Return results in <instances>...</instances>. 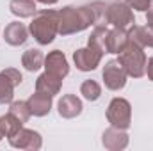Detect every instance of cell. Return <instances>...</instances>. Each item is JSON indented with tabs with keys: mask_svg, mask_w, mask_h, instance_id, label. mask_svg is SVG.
Listing matches in <instances>:
<instances>
[{
	"mask_svg": "<svg viewBox=\"0 0 153 151\" xmlns=\"http://www.w3.org/2000/svg\"><path fill=\"white\" fill-rule=\"evenodd\" d=\"M100 11L96 5L87 7H64L59 11V34L68 36L87 29L91 23L98 21Z\"/></svg>",
	"mask_w": 153,
	"mask_h": 151,
	"instance_id": "obj_1",
	"label": "cell"
},
{
	"mask_svg": "<svg viewBox=\"0 0 153 151\" xmlns=\"http://www.w3.org/2000/svg\"><path fill=\"white\" fill-rule=\"evenodd\" d=\"M30 32L39 44L52 43L55 34L59 32V13L48 9L38 13L30 23Z\"/></svg>",
	"mask_w": 153,
	"mask_h": 151,
	"instance_id": "obj_2",
	"label": "cell"
},
{
	"mask_svg": "<svg viewBox=\"0 0 153 151\" xmlns=\"http://www.w3.org/2000/svg\"><path fill=\"white\" fill-rule=\"evenodd\" d=\"M117 61L125 68L126 75L139 78L146 73V55L143 52V46L135 44L134 41H128V44L119 52Z\"/></svg>",
	"mask_w": 153,
	"mask_h": 151,
	"instance_id": "obj_3",
	"label": "cell"
},
{
	"mask_svg": "<svg viewBox=\"0 0 153 151\" xmlns=\"http://www.w3.org/2000/svg\"><path fill=\"white\" fill-rule=\"evenodd\" d=\"M130 115H132V110H130V103L126 100L114 98L111 101L109 110H107V119L114 128H119V130L128 128L130 126Z\"/></svg>",
	"mask_w": 153,
	"mask_h": 151,
	"instance_id": "obj_4",
	"label": "cell"
},
{
	"mask_svg": "<svg viewBox=\"0 0 153 151\" xmlns=\"http://www.w3.org/2000/svg\"><path fill=\"white\" fill-rule=\"evenodd\" d=\"M105 20L109 23H112L116 29H126L128 25L134 23V14L126 4L119 2V4H112L105 9Z\"/></svg>",
	"mask_w": 153,
	"mask_h": 151,
	"instance_id": "obj_5",
	"label": "cell"
},
{
	"mask_svg": "<svg viewBox=\"0 0 153 151\" xmlns=\"http://www.w3.org/2000/svg\"><path fill=\"white\" fill-rule=\"evenodd\" d=\"M103 82L111 91H119L126 84V71L119 61H109L103 68Z\"/></svg>",
	"mask_w": 153,
	"mask_h": 151,
	"instance_id": "obj_6",
	"label": "cell"
},
{
	"mask_svg": "<svg viewBox=\"0 0 153 151\" xmlns=\"http://www.w3.org/2000/svg\"><path fill=\"white\" fill-rule=\"evenodd\" d=\"M102 55H103V53H102L98 48L87 44V48L76 50L75 53H73V59H75V64L80 71H91V70H94V68L100 64Z\"/></svg>",
	"mask_w": 153,
	"mask_h": 151,
	"instance_id": "obj_7",
	"label": "cell"
},
{
	"mask_svg": "<svg viewBox=\"0 0 153 151\" xmlns=\"http://www.w3.org/2000/svg\"><path fill=\"white\" fill-rule=\"evenodd\" d=\"M22 82V73L9 68L0 73V103H9L13 100V89Z\"/></svg>",
	"mask_w": 153,
	"mask_h": 151,
	"instance_id": "obj_8",
	"label": "cell"
},
{
	"mask_svg": "<svg viewBox=\"0 0 153 151\" xmlns=\"http://www.w3.org/2000/svg\"><path fill=\"white\" fill-rule=\"evenodd\" d=\"M45 68H46L48 73L59 76V78H64L70 71L68 61H66L64 53L59 52V50H53L52 53H48V57H45Z\"/></svg>",
	"mask_w": 153,
	"mask_h": 151,
	"instance_id": "obj_9",
	"label": "cell"
},
{
	"mask_svg": "<svg viewBox=\"0 0 153 151\" xmlns=\"http://www.w3.org/2000/svg\"><path fill=\"white\" fill-rule=\"evenodd\" d=\"M128 32H125V29H114V30H107V38H105V52L107 53H119L126 44H128Z\"/></svg>",
	"mask_w": 153,
	"mask_h": 151,
	"instance_id": "obj_10",
	"label": "cell"
},
{
	"mask_svg": "<svg viewBox=\"0 0 153 151\" xmlns=\"http://www.w3.org/2000/svg\"><path fill=\"white\" fill-rule=\"evenodd\" d=\"M14 135L20 137V139H16V137H9V141H11V144H13L14 148H39V146H41L39 133L32 132V130L20 128Z\"/></svg>",
	"mask_w": 153,
	"mask_h": 151,
	"instance_id": "obj_11",
	"label": "cell"
},
{
	"mask_svg": "<svg viewBox=\"0 0 153 151\" xmlns=\"http://www.w3.org/2000/svg\"><path fill=\"white\" fill-rule=\"evenodd\" d=\"M27 105L30 109V114L34 115H45V114L50 112V107H52V96L45 94V93H36L32 94L29 100H27Z\"/></svg>",
	"mask_w": 153,
	"mask_h": 151,
	"instance_id": "obj_12",
	"label": "cell"
},
{
	"mask_svg": "<svg viewBox=\"0 0 153 151\" xmlns=\"http://www.w3.org/2000/svg\"><path fill=\"white\" fill-rule=\"evenodd\" d=\"M27 34H29V32H27L25 25L20 23V21L9 23V25L5 27V30H4V38H5V41H7L9 44H13V46L23 44V43L27 41Z\"/></svg>",
	"mask_w": 153,
	"mask_h": 151,
	"instance_id": "obj_13",
	"label": "cell"
},
{
	"mask_svg": "<svg viewBox=\"0 0 153 151\" xmlns=\"http://www.w3.org/2000/svg\"><path fill=\"white\" fill-rule=\"evenodd\" d=\"M128 38L139 46H152L153 48V25H150V23L144 27L134 25L128 32Z\"/></svg>",
	"mask_w": 153,
	"mask_h": 151,
	"instance_id": "obj_14",
	"label": "cell"
},
{
	"mask_svg": "<svg viewBox=\"0 0 153 151\" xmlns=\"http://www.w3.org/2000/svg\"><path fill=\"white\" fill-rule=\"evenodd\" d=\"M61 80L62 78H59V76L52 75V73H43V75L38 78V82H36V91L39 93H45V94H48V96H53V94H57L59 93V89H61Z\"/></svg>",
	"mask_w": 153,
	"mask_h": 151,
	"instance_id": "obj_15",
	"label": "cell"
},
{
	"mask_svg": "<svg viewBox=\"0 0 153 151\" xmlns=\"http://www.w3.org/2000/svg\"><path fill=\"white\" fill-rule=\"evenodd\" d=\"M82 112V101L75 94H66L59 101V114L62 117H75Z\"/></svg>",
	"mask_w": 153,
	"mask_h": 151,
	"instance_id": "obj_16",
	"label": "cell"
},
{
	"mask_svg": "<svg viewBox=\"0 0 153 151\" xmlns=\"http://www.w3.org/2000/svg\"><path fill=\"white\" fill-rule=\"evenodd\" d=\"M9 9L13 14L20 18H29L36 14V2L34 0H11Z\"/></svg>",
	"mask_w": 153,
	"mask_h": 151,
	"instance_id": "obj_17",
	"label": "cell"
},
{
	"mask_svg": "<svg viewBox=\"0 0 153 151\" xmlns=\"http://www.w3.org/2000/svg\"><path fill=\"white\" fill-rule=\"evenodd\" d=\"M43 61H45V57H43V53H41L39 50H27V52L23 53V57H22V64H23L29 71L39 70V68L43 66Z\"/></svg>",
	"mask_w": 153,
	"mask_h": 151,
	"instance_id": "obj_18",
	"label": "cell"
},
{
	"mask_svg": "<svg viewBox=\"0 0 153 151\" xmlns=\"http://www.w3.org/2000/svg\"><path fill=\"white\" fill-rule=\"evenodd\" d=\"M80 93L84 94L85 100L94 101V100L100 98V94H102V87H100L98 82H94V80H85V82L82 84V87H80Z\"/></svg>",
	"mask_w": 153,
	"mask_h": 151,
	"instance_id": "obj_19",
	"label": "cell"
},
{
	"mask_svg": "<svg viewBox=\"0 0 153 151\" xmlns=\"http://www.w3.org/2000/svg\"><path fill=\"white\" fill-rule=\"evenodd\" d=\"M11 114L20 123H25L30 117V109H29L27 101H14V103H11Z\"/></svg>",
	"mask_w": 153,
	"mask_h": 151,
	"instance_id": "obj_20",
	"label": "cell"
},
{
	"mask_svg": "<svg viewBox=\"0 0 153 151\" xmlns=\"http://www.w3.org/2000/svg\"><path fill=\"white\" fill-rule=\"evenodd\" d=\"M121 2L126 4L130 9H135V11H146L150 5V0H121Z\"/></svg>",
	"mask_w": 153,
	"mask_h": 151,
	"instance_id": "obj_21",
	"label": "cell"
},
{
	"mask_svg": "<svg viewBox=\"0 0 153 151\" xmlns=\"http://www.w3.org/2000/svg\"><path fill=\"white\" fill-rule=\"evenodd\" d=\"M146 21L153 25V0H150V5H148V14H146Z\"/></svg>",
	"mask_w": 153,
	"mask_h": 151,
	"instance_id": "obj_22",
	"label": "cell"
},
{
	"mask_svg": "<svg viewBox=\"0 0 153 151\" xmlns=\"http://www.w3.org/2000/svg\"><path fill=\"white\" fill-rule=\"evenodd\" d=\"M146 75H148L150 80H153V57L146 62Z\"/></svg>",
	"mask_w": 153,
	"mask_h": 151,
	"instance_id": "obj_23",
	"label": "cell"
},
{
	"mask_svg": "<svg viewBox=\"0 0 153 151\" xmlns=\"http://www.w3.org/2000/svg\"><path fill=\"white\" fill-rule=\"evenodd\" d=\"M38 2H41V4H46V5H52V4H55L57 0H38Z\"/></svg>",
	"mask_w": 153,
	"mask_h": 151,
	"instance_id": "obj_24",
	"label": "cell"
}]
</instances>
